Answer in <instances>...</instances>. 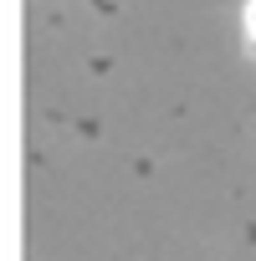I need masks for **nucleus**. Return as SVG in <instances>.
Returning a JSON list of instances; mask_svg holds the SVG:
<instances>
[{
	"label": "nucleus",
	"mask_w": 256,
	"mask_h": 261,
	"mask_svg": "<svg viewBox=\"0 0 256 261\" xmlns=\"http://www.w3.org/2000/svg\"><path fill=\"white\" fill-rule=\"evenodd\" d=\"M246 31H251V41H256V0H251V11H246Z\"/></svg>",
	"instance_id": "f257e3e1"
}]
</instances>
